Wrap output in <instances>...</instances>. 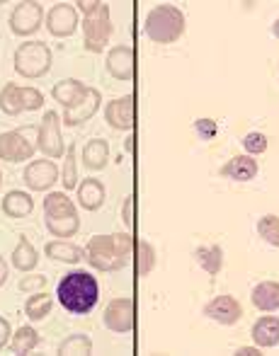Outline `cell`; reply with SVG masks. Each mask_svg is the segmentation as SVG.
Wrapping results in <instances>:
<instances>
[{"label":"cell","instance_id":"cell-41","mask_svg":"<svg viewBox=\"0 0 279 356\" xmlns=\"http://www.w3.org/2000/svg\"><path fill=\"white\" fill-rule=\"evenodd\" d=\"M272 34H275V37L279 39V17L275 19V24H272Z\"/></svg>","mask_w":279,"mask_h":356},{"label":"cell","instance_id":"cell-20","mask_svg":"<svg viewBox=\"0 0 279 356\" xmlns=\"http://www.w3.org/2000/svg\"><path fill=\"white\" fill-rule=\"evenodd\" d=\"M253 339H255L257 347L272 349L279 344V318L275 315H265L253 325Z\"/></svg>","mask_w":279,"mask_h":356},{"label":"cell","instance_id":"cell-25","mask_svg":"<svg viewBox=\"0 0 279 356\" xmlns=\"http://www.w3.org/2000/svg\"><path fill=\"white\" fill-rule=\"evenodd\" d=\"M109 160V143L104 138H90L83 148V165L88 170H102Z\"/></svg>","mask_w":279,"mask_h":356},{"label":"cell","instance_id":"cell-44","mask_svg":"<svg viewBox=\"0 0 279 356\" xmlns=\"http://www.w3.org/2000/svg\"><path fill=\"white\" fill-rule=\"evenodd\" d=\"M0 5H5V3H3V0H0Z\"/></svg>","mask_w":279,"mask_h":356},{"label":"cell","instance_id":"cell-39","mask_svg":"<svg viewBox=\"0 0 279 356\" xmlns=\"http://www.w3.org/2000/svg\"><path fill=\"white\" fill-rule=\"evenodd\" d=\"M8 277H10V267H8V262H5L3 254H0V289L8 284Z\"/></svg>","mask_w":279,"mask_h":356},{"label":"cell","instance_id":"cell-24","mask_svg":"<svg viewBox=\"0 0 279 356\" xmlns=\"http://www.w3.org/2000/svg\"><path fill=\"white\" fill-rule=\"evenodd\" d=\"M10 262H13V267L17 269V272H32L34 267L39 264V254L37 250H34V245L29 243L27 238H19L17 248L13 250V254H10Z\"/></svg>","mask_w":279,"mask_h":356},{"label":"cell","instance_id":"cell-28","mask_svg":"<svg viewBox=\"0 0 279 356\" xmlns=\"http://www.w3.org/2000/svg\"><path fill=\"white\" fill-rule=\"evenodd\" d=\"M54 310V298L49 293H42V291H37V293H32L27 298V303H24V313H27L29 320H44L47 315H51Z\"/></svg>","mask_w":279,"mask_h":356},{"label":"cell","instance_id":"cell-18","mask_svg":"<svg viewBox=\"0 0 279 356\" xmlns=\"http://www.w3.org/2000/svg\"><path fill=\"white\" fill-rule=\"evenodd\" d=\"M76 192H78V204H81L86 211H97V209H102L104 197H107V189H104V184L99 182L97 177L83 179L76 187Z\"/></svg>","mask_w":279,"mask_h":356},{"label":"cell","instance_id":"cell-15","mask_svg":"<svg viewBox=\"0 0 279 356\" xmlns=\"http://www.w3.org/2000/svg\"><path fill=\"white\" fill-rule=\"evenodd\" d=\"M134 47L129 44H119V47H112L107 51V58H104V66H107V73L112 75L114 80H127L134 78Z\"/></svg>","mask_w":279,"mask_h":356},{"label":"cell","instance_id":"cell-29","mask_svg":"<svg viewBox=\"0 0 279 356\" xmlns=\"http://www.w3.org/2000/svg\"><path fill=\"white\" fill-rule=\"evenodd\" d=\"M37 344H39V332L34 327H29V325H22V327L10 337V349H13L15 354H29L32 349H37Z\"/></svg>","mask_w":279,"mask_h":356},{"label":"cell","instance_id":"cell-43","mask_svg":"<svg viewBox=\"0 0 279 356\" xmlns=\"http://www.w3.org/2000/svg\"><path fill=\"white\" fill-rule=\"evenodd\" d=\"M0 184H3V172H0Z\"/></svg>","mask_w":279,"mask_h":356},{"label":"cell","instance_id":"cell-1","mask_svg":"<svg viewBox=\"0 0 279 356\" xmlns=\"http://www.w3.org/2000/svg\"><path fill=\"white\" fill-rule=\"evenodd\" d=\"M136 240L129 233L95 235L86 248V259L97 272H119L129 264Z\"/></svg>","mask_w":279,"mask_h":356},{"label":"cell","instance_id":"cell-22","mask_svg":"<svg viewBox=\"0 0 279 356\" xmlns=\"http://www.w3.org/2000/svg\"><path fill=\"white\" fill-rule=\"evenodd\" d=\"M32 209H34V199L27 192H22V189H13V192L5 194L3 213L8 218H24V216L32 213Z\"/></svg>","mask_w":279,"mask_h":356},{"label":"cell","instance_id":"cell-40","mask_svg":"<svg viewBox=\"0 0 279 356\" xmlns=\"http://www.w3.org/2000/svg\"><path fill=\"white\" fill-rule=\"evenodd\" d=\"M236 354H241V356H255V354H260V347H238V352Z\"/></svg>","mask_w":279,"mask_h":356},{"label":"cell","instance_id":"cell-42","mask_svg":"<svg viewBox=\"0 0 279 356\" xmlns=\"http://www.w3.org/2000/svg\"><path fill=\"white\" fill-rule=\"evenodd\" d=\"M134 141H136L134 136H129V138H127V150H134Z\"/></svg>","mask_w":279,"mask_h":356},{"label":"cell","instance_id":"cell-23","mask_svg":"<svg viewBox=\"0 0 279 356\" xmlns=\"http://www.w3.org/2000/svg\"><path fill=\"white\" fill-rule=\"evenodd\" d=\"M250 300L257 310H265V313H272V310H279V282H262L253 289Z\"/></svg>","mask_w":279,"mask_h":356},{"label":"cell","instance_id":"cell-6","mask_svg":"<svg viewBox=\"0 0 279 356\" xmlns=\"http://www.w3.org/2000/svg\"><path fill=\"white\" fill-rule=\"evenodd\" d=\"M15 71L27 80L44 78L51 71V49L44 42H24L15 51Z\"/></svg>","mask_w":279,"mask_h":356},{"label":"cell","instance_id":"cell-33","mask_svg":"<svg viewBox=\"0 0 279 356\" xmlns=\"http://www.w3.org/2000/svg\"><path fill=\"white\" fill-rule=\"evenodd\" d=\"M63 189L78 187V160H76V143L66 148V160H63Z\"/></svg>","mask_w":279,"mask_h":356},{"label":"cell","instance_id":"cell-36","mask_svg":"<svg viewBox=\"0 0 279 356\" xmlns=\"http://www.w3.org/2000/svg\"><path fill=\"white\" fill-rule=\"evenodd\" d=\"M194 129H197V134L204 138V141H212V138L218 134V127L214 119H197V122H194Z\"/></svg>","mask_w":279,"mask_h":356},{"label":"cell","instance_id":"cell-37","mask_svg":"<svg viewBox=\"0 0 279 356\" xmlns=\"http://www.w3.org/2000/svg\"><path fill=\"white\" fill-rule=\"evenodd\" d=\"M10 337H13V330H10V323L0 315V349H5V344H10Z\"/></svg>","mask_w":279,"mask_h":356},{"label":"cell","instance_id":"cell-12","mask_svg":"<svg viewBox=\"0 0 279 356\" xmlns=\"http://www.w3.org/2000/svg\"><path fill=\"white\" fill-rule=\"evenodd\" d=\"M47 29L54 37H73L78 32V10L71 3H56L47 13Z\"/></svg>","mask_w":279,"mask_h":356},{"label":"cell","instance_id":"cell-32","mask_svg":"<svg viewBox=\"0 0 279 356\" xmlns=\"http://www.w3.org/2000/svg\"><path fill=\"white\" fill-rule=\"evenodd\" d=\"M257 233H260V238L265 240L267 245L279 248V216L275 213L262 216V218L257 220Z\"/></svg>","mask_w":279,"mask_h":356},{"label":"cell","instance_id":"cell-16","mask_svg":"<svg viewBox=\"0 0 279 356\" xmlns=\"http://www.w3.org/2000/svg\"><path fill=\"white\" fill-rule=\"evenodd\" d=\"M204 315L218 325H236L243 318V308L233 296H216L204 305Z\"/></svg>","mask_w":279,"mask_h":356},{"label":"cell","instance_id":"cell-21","mask_svg":"<svg viewBox=\"0 0 279 356\" xmlns=\"http://www.w3.org/2000/svg\"><path fill=\"white\" fill-rule=\"evenodd\" d=\"M44 254L56 259V262L78 264L83 257H86V250L68 243V240H51V243H47V248H44Z\"/></svg>","mask_w":279,"mask_h":356},{"label":"cell","instance_id":"cell-13","mask_svg":"<svg viewBox=\"0 0 279 356\" xmlns=\"http://www.w3.org/2000/svg\"><path fill=\"white\" fill-rule=\"evenodd\" d=\"M104 119L112 129L117 131H131L134 124H136V104H134L131 95H124L112 102H107L104 107Z\"/></svg>","mask_w":279,"mask_h":356},{"label":"cell","instance_id":"cell-17","mask_svg":"<svg viewBox=\"0 0 279 356\" xmlns=\"http://www.w3.org/2000/svg\"><path fill=\"white\" fill-rule=\"evenodd\" d=\"M257 170L260 168H257V160L253 155H236V158H231L218 170V175L233 179V182H250L257 175Z\"/></svg>","mask_w":279,"mask_h":356},{"label":"cell","instance_id":"cell-14","mask_svg":"<svg viewBox=\"0 0 279 356\" xmlns=\"http://www.w3.org/2000/svg\"><path fill=\"white\" fill-rule=\"evenodd\" d=\"M99 104H102V92H99L97 88H88L86 97L81 99L78 104H73V107L63 109V122L66 127H78V124H86L90 122V119L97 114Z\"/></svg>","mask_w":279,"mask_h":356},{"label":"cell","instance_id":"cell-19","mask_svg":"<svg viewBox=\"0 0 279 356\" xmlns=\"http://www.w3.org/2000/svg\"><path fill=\"white\" fill-rule=\"evenodd\" d=\"M86 92H88V88L81 83V80H76V78L61 80V83H56L51 88V97L56 99L58 104H63V109L78 104L83 97H86Z\"/></svg>","mask_w":279,"mask_h":356},{"label":"cell","instance_id":"cell-38","mask_svg":"<svg viewBox=\"0 0 279 356\" xmlns=\"http://www.w3.org/2000/svg\"><path fill=\"white\" fill-rule=\"evenodd\" d=\"M122 218L127 225H134V199L127 197V202H124V211H122Z\"/></svg>","mask_w":279,"mask_h":356},{"label":"cell","instance_id":"cell-2","mask_svg":"<svg viewBox=\"0 0 279 356\" xmlns=\"http://www.w3.org/2000/svg\"><path fill=\"white\" fill-rule=\"evenodd\" d=\"M58 303L73 315H88L97 305L99 286L97 279L86 269H73L63 274V279L56 286Z\"/></svg>","mask_w":279,"mask_h":356},{"label":"cell","instance_id":"cell-11","mask_svg":"<svg viewBox=\"0 0 279 356\" xmlns=\"http://www.w3.org/2000/svg\"><path fill=\"white\" fill-rule=\"evenodd\" d=\"M58 168L54 160H32V163L24 168V184H27L32 192H49L54 184L58 182Z\"/></svg>","mask_w":279,"mask_h":356},{"label":"cell","instance_id":"cell-35","mask_svg":"<svg viewBox=\"0 0 279 356\" xmlns=\"http://www.w3.org/2000/svg\"><path fill=\"white\" fill-rule=\"evenodd\" d=\"M19 291H24V293H32V291H42L44 286H47V277H42V274H32V277H22L19 279Z\"/></svg>","mask_w":279,"mask_h":356},{"label":"cell","instance_id":"cell-27","mask_svg":"<svg viewBox=\"0 0 279 356\" xmlns=\"http://www.w3.org/2000/svg\"><path fill=\"white\" fill-rule=\"evenodd\" d=\"M194 257H197V262L202 264V269L207 274H218L223 267V250L218 248V245H204V248H197V252H194Z\"/></svg>","mask_w":279,"mask_h":356},{"label":"cell","instance_id":"cell-10","mask_svg":"<svg viewBox=\"0 0 279 356\" xmlns=\"http://www.w3.org/2000/svg\"><path fill=\"white\" fill-rule=\"evenodd\" d=\"M134 298L122 296V298H114L104 308V327L112 330L117 334H127L134 330Z\"/></svg>","mask_w":279,"mask_h":356},{"label":"cell","instance_id":"cell-5","mask_svg":"<svg viewBox=\"0 0 279 356\" xmlns=\"http://www.w3.org/2000/svg\"><path fill=\"white\" fill-rule=\"evenodd\" d=\"M187 22L185 13L175 5H158L146 15L143 22V32L151 42L156 44H173L185 34Z\"/></svg>","mask_w":279,"mask_h":356},{"label":"cell","instance_id":"cell-9","mask_svg":"<svg viewBox=\"0 0 279 356\" xmlns=\"http://www.w3.org/2000/svg\"><path fill=\"white\" fill-rule=\"evenodd\" d=\"M44 22V8L42 3H17L10 15V29L17 37H29V34L39 32Z\"/></svg>","mask_w":279,"mask_h":356},{"label":"cell","instance_id":"cell-3","mask_svg":"<svg viewBox=\"0 0 279 356\" xmlns=\"http://www.w3.org/2000/svg\"><path fill=\"white\" fill-rule=\"evenodd\" d=\"M44 223L54 238H73L81 230L76 204L63 192H51L44 199Z\"/></svg>","mask_w":279,"mask_h":356},{"label":"cell","instance_id":"cell-34","mask_svg":"<svg viewBox=\"0 0 279 356\" xmlns=\"http://www.w3.org/2000/svg\"><path fill=\"white\" fill-rule=\"evenodd\" d=\"M243 148L248 150V155H260L267 150V136L260 131H250L243 138Z\"/></svg>","mask_w":279,"mask_h":356},{"label":"cell","instance_id":"cell-26","mask_svg":"<svg viewBox=\"0 0 279 356\" xmlns=\"http://www.w3.org/2000/svg\"><path fill=\"white\" fill-rule=\"evenodd\" d=\"M0 112H5L8 117H17L24 112L22 104V88L15 83H8L0 90Z\"/></svg>","mask_w":279,"mask_h":356},{"label":"cell","instance_id":"cell-31","mask_svg":"<svg viewBox=\"0 0 279 356\" xmlns=\"http://www.w3.org/2000/svg\"><path fill=\"white\" fill-rule=\"evenodd\" d=\"M134 248L138 250V257H136V272H138V277H148V274L153 272V267H156V250H153V245L146 243V240L136 243Z\"/></svg>","mask_w":279,"mask_h":356},{"label":"cell","instance_id":"cell-8","mask_svg":"<svg viewBox=\"0 0 279 356\" xmlns=\"http://www.w3.org/2000/svg\"><path fill=\"white\" fill-rule=\"evenodd\" d=\"M37 148L49 160L63 158V138H61V117L56 112H47L42 124L37 127Z\"/></svg>","mask_w":279,"mask_h":356},{"label":"cell","instance_id":"cell-30","mask_svg":"<svg viewBox=\"0 0 279 356\" xmlns=\"http://www.w3.org/2000/svg\"><path fill=\"white\" fill-rule=\"evenodd\" d=\"M58 354H63V356L93 354V339L88 337V334H68V337L58 344Z\"/></svg>","mask_w":279,"mask_h":356},{"label":"cell","instance_id":"cell-7","mask_svg":"<svg viewBox=\"0 0 279 356\" xmlns=\"http://www.w3.org/2000/svg\"><path fill=\"white\" fill-rule=\"evenodd\" d=\"M32 131H37V129L27 127L0 134V160H8V163L32 160L34 150H37V143H34L37 138H32Z\"/></svg>","mask_w":279,"mask_h":356},{"label":"cell","instance_id":"cell-4","mask_svg":"<svg viewBox=\"0 0 279 356\" xmlns=\"http://www.w3.org/2000/svg\"><path fill=\"white\" fill-rule=\"evenodd\" d=\"M78 10L83 13V39H86V49L93 54H102L107 47L109 37H112V19H109V5L97 3V0H81L76 3Z\"/></svg>","mask_w":279,"mask_h":356}]
</instances>
